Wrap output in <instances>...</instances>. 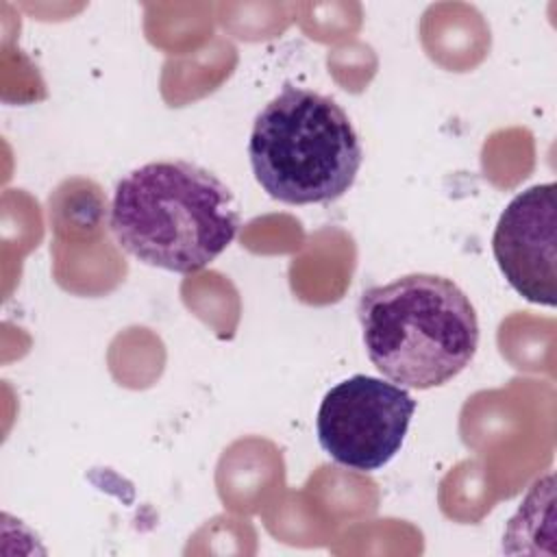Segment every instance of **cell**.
I'll use <instances>...</instances> for the list:
<instances>
[{
  "label": "cell",
  "mask_w": 557,
  "mask_h": 557,
  "mask_svg": "<svg viewBox=\"0 0 557 557\" xmlns=\"http://www.w3.org/2000/svg\"><path fill=\"white\" fill-rule=\"evenodd\" d=\"M109 224L137 261L191 274L231 246L239 211L231 189L209 170L189 161H150L115 185Z\"/></svg>",
  "instance_id": "cell-1"
},
{
  "label": "cell",
  "mask_w": 557,
  "mask_h": 557,
  "mask_svg": "<svg viewBox=\"0 0 557 557\" xmlns=\"http://www.w3.org/2000/svg\"><path fill=\"white\" fill-rule=\"evenodd\" d=\"M357 318L372 366L411 389L453 381L479 348V318L470 298L437 274H407L363 289Z\"/></svg>",
  "instance_id": "cell-2"
},
{
  "label": "cell",
  "mask_w": 557,
  "mask_h": 557,
  "mask_svg": "<svg viewBox=\"0 0 557 557\" xmlns=\"http://www.w3.org/2000/svg\"><path fill=\"white\" fill-rule=\"evenodd\" d=\"M250 168L263 191L287 205H322L355 183L363 148L348 113L329 96L285 85L255 117Z\"/></svg>",
  "instance_id": "cell-3"
},
{
  "label": "cell",
  "mask_w": 557,
  "mask_h": 557,
  "mask_svg": "<svg viewBox=\"0 0 557 557\" xmlns=\"http://www.w3.org/2000/svg\"><path fill=\"white\" fill-rule=\"evenodd\" d=\"M413 411L407 387L352 374L324 394L315 416L318 442L335 463L376 472L403 448Z\"/></svg>",
  "instance_id": "cell-4"
},
{
  "label": "cell",
  "mask_w": 557,
  "mask_h": 557,
  "mask_svg": "<svg viewBox=\"0 0 557 557\" xmlns=\"http://www.w3.org/2000/svg\"><path fill=\"white\" fill-rule=\"evenodd\" d=\"M557 185H533L509 200L494 235L492 252L511 289L542 307L557 302Z\"/></svg>",
  "instance_id": "cell-5"
}]
</instances>
